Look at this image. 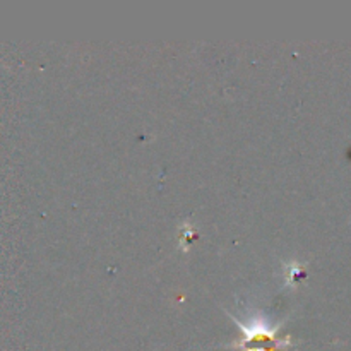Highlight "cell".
Wrapping results in <instances>:
<instances>
[{"mask_svg":"<svg viewBox=\"0 0 351 351\" xmlns=\"http://www.w3.org/2000/svg\"><path fill=\"white\" fill-rule=\"evenodd\" d=\"M230 319L239 326L242 338L239 341L226 345V348L242 350V351H287L295 345L290 336L278 338L285 322H274L273 319L263 311H245L243 317L230 314Z\"/></svg>","mask_w":351,"mask_h":351,"instance_id":"6da1fadb","label":"cell"}]
</instances>
